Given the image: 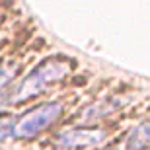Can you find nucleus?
Instances as JSON below:
<instances>
[{
    "label": "nucleus",
    "mask_w": 150,
    "mask_h": 150,
    "mask_svg": "<svg viewBox=\"0 0 150 150\" xmlns=\"http://www.w3.org/2000/svg\"><path fill=\"white\" fill-rule=\"evenodd\" d=\"M16 74H18V62L16 61L0 62V90L6 88V86L14 80Z\"/></svg>",
    "instance_id": "nucleus-5"
},
{
    "label": "nucleus",
    "mask_w": 150,
    "mask_h": 150,
    "mask_svg": "<svg viewBox=\"0 0 150 150\" xmlns=\"http://www.w3.org/2000/svg\"><path fill=\"white\" fill-rule=\"evenodd\" d=\"M125 150H150V119L142 121L131 133Z\"/></svg>",
    "instance_id": "nucleus-4"
},
{
    "label": "nucleus",
    "mask_w": 150,
    "mask_h": 150,
    "mask_svg": "<svg viewBox=\"0 0 150 150\" xmlns=\"http://www.w3.org/2000/svg\"><path fill=\"white\" fill-rule=\"evenodd\" d=\"M64 113H67V101L64 100H53L39 103L33 109L23 111L14 121L12 137H16L18 140L35 139L41 133H45L47 129H51L55 123L61 121V117Z\"/></svg>",
    "instance_id": "nucleus-2"
},
{
    "label": "nucleus",
    "mask_w": 150,
    "mask_h": 150,
    "mask_svg": "<svg viewBox=\"0 0 150 150\" xmlns=\"http://www.w3.org/2000/svg\"><path fill=\"white\" fill-rule=\"evenodd\" d=\"M12 129H14V119L8 113H0V142H4L12 137Z\"/></svg>",
    "instance_id": "nucleus-6"
},
{
    "label": "nucleus",
    "mask_w": 150,
    "mask_h": 150,
    "mask_svg": "<svg viewBox=\"0 0 150 150\" xmlns=\"http://www.w3.org/2000/svg\"><path fill=\"white\" fill-rule=\"evenodd\" d=\"M107 139V133L101 127H80L74 131H64L55 139L59 150H88L100 146Z\"/></svg>",
    "instance_id": "nucleus-3"
},
{
    "label": "nucleus",
    "mask_w": 150,
    "mask_h": 150,
    "mask_svg": "<svg viewBox=\"0 0 150 150\" xmlns=\"http://www.w3.org/2000/svg\"><path fill=\"white\" fill-rule=\"evenodd\" d=\"M74 68H76V61L67 55L47 57L18 84L16 92L10 94L8 101L10 103H25V101L33 100L43 92H47L49 88H53L55 84L62 82L67 76H70Z\"/></svg>",
    "instance_id": "nucleus-1"
},
{
    "label": "nucleus",
    "mask_w": 150,
    "mask_h": 150,
    "mask_svg": "<svg viewBox=\"0 0 150 150\" xmlns=\"http://www.w3.org/2000/svg\"><path fill=\"white\" fill-rule=\"evenodd\" d=\"M4 18H6V14H4V10H2V8H0V23L4 22Z\"/></svg>",
    "instance_id": "nucleus-7"
}]
</instances>
